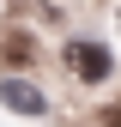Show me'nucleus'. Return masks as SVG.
<instances>
[{
  "label": "nucleus",
  "instance_id": "nucleus-3",
  "mask_svg": "<svg viewBox=\"0 0 121 127\" xmlns=\"http://www.w3.org/2000/svg\"><path fill=\"white\" fill-rule=\"evenodd\" d=\"M0 55H6L12 73H36V67H42V49H36L30 30H0Z\"/></svg>",
  "mask_w": 121,
  "mask_h": 127
},
{
  "label": "nucleus",
  "instance_id": "nucleus-4",
  "mask_svg": "<svg viewBox=\"0 0 121 127\" xmlns=\"http://www.w3.org/2000/svg\"><path fill=\"white\" fill-rule=\"evenodd\" d=\"M97 121H103V127H121V97H115V103H103V115H97Z\"/></svg>",
  "mask_w": 121,
  "mask_h": 127
},
{
  "label": "nucleus",
  "instance_id": "nucleus-5",
  "mask_svg": "<svg viewBox=\"0 0 121 127\" xmlns=\"http://www.w3.org/2000/svg\"><path fill=\"white\" fill-rule=\"evenodd\" d=\"M0 12H6V0H0Z\"/></svg>",
  "mask_w": 121,
  "mask_h": 127
},
{
  "label": "nucleus",
  "instance_id": "nucleus-1",
  "mask_svg": "<svg viewBox=\"0 0 121 127\" xmlns=\"http://www.w3.org/2000/svg\"><path fill=\"white\" fill-rule=\"evenodd\" d=\"M55 61H60V73H67L79 91H103V85L121 73V55H115V42H103V36H67Z\"/></svg>",
  "mask_w": 121,
  "mask_h": 127
},
{
  "label": "nucleus",
  "instance_id": "nucleus-2",
  "mask_svg": "<svg viewBox=\"0 0 121 127\" xmlns=\"http://www.w3.org/2000/svg\"><path fill=\"white\" fill-rule=\"evenodd\" d=\"M0 109H12V115H24V121H49L55 97H49L30 73H0Z\"/></svg>",
  "mask_w": 121,
  "mask_h": 127
}]
</instances>
